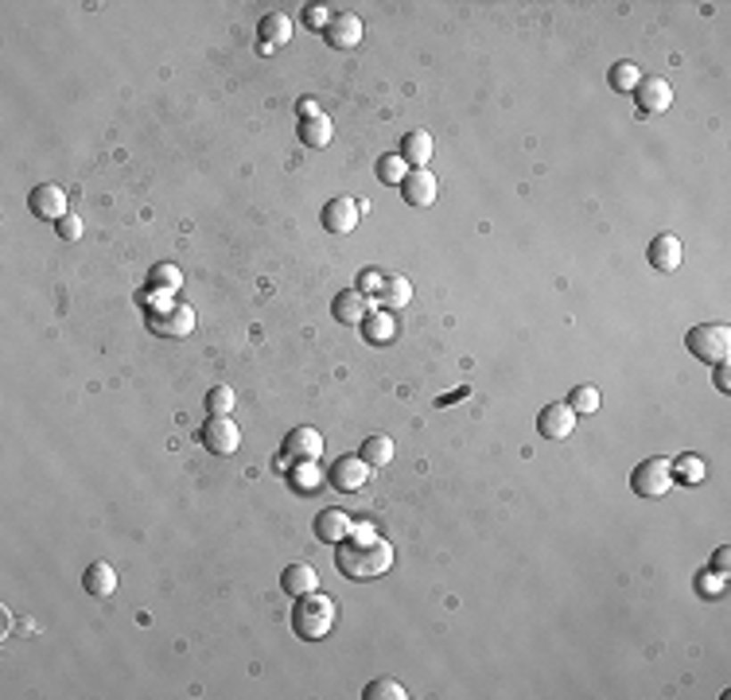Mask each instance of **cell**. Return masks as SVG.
Returning <instances> with one entry per match:
<instances>
[{
  "instance_id": "obj_39",
  "label": "cell",
  "mask_w": 731,
  "mask_h": 700,
  "mask_svg": "<svg viewBox=\"0 0 731 700\" xmlns=\"http://www.w3.org/2000/svg\"><path fill=\"white\" fill-rule=\"evenodd\" d=\"M727 564H731V553H727V548H716V556H712V568H716L719 576H724V572H727Z\"/></svg>"
},
{
  "instance_id": "obj_13",
  "label": "cell",
  "mask_w": 731,
  "mask_h": 700,
  "mask_svg": "<svg viewBox=\"0 0 731 700\" xmlns=\"http://www.w3.org/2000/svg\"><path fill=\"white\" fill-rule=\"evenodd\" d=\"M319 451H324V436H319L316 428H308V424H300V428H292V432L284 436V456L292 463L319 459Z\"/></svg>"
},
{
  "instance_id": "obj_2",
  "label": "cell",
  "mask_w": 731,
  "mask_h": 700,
  "mask_svg": "<svg viewBox=\"0 0 731 700\" xmlns=\"http://www.w3.org/2000/svg\"><path fill=\"white\" fill-rule=\"evenodd\" d=\"M335 615H339L335 599L319 596V591H308V596H300L296 607H292V630L308 642H319L335 630Z\"/></svg>"
},
{
  "instance_id": "obj_37",
  "label": "cell",
  "mask_w": 731,
  "mask_h": 700,
  "mask_svg": "<svg viewBox=\"0 0 731 700\" xmlns=\"http://www.w3.org/2000/svg\"><path fill=\"white\" fill-rule=\"evenodd\" d=\"M362 288H366V292H378V288H385V276L378 273V268H362V273H358V292H362Z\"/></svg>"
},
{
  "instance_id": "obj_10",
  "label": "cell",
  "mask_w": 731,
  "mask_h": 700,
  "mask_svg": "<svg viewBox=\"0 0 731 700\" xmlns=\"http://www.w3.org/2000/svg\"><path fill=\"white\" fill-rule=\"evenodd\" d=\"M576 428V413L568 408V401H553L541 408V416H537V432H541L545 440H568Z\"/></svg>"
},
{
  "instance_id": "obj_34",
  "label": "cell",
  "mask_w": 731,
  "mask_h": 700,
  "mask_svg": "<svg viewBox=\"0 0 731 700\" xmlns=\"http://www.w3.org/2000/svg\"><path fill=\"white\" fill-rule=\"evenodd\" d=\"M331 20H335V8H327V4H308L304 8V24L316 28V31H324Z\"/></svg>"
},
{
  "instance_id": "obj_17",
  "label": "cell",
  "mask_w": 731,
  "mask_h": 700,
  "mask_svg": "<svg viewBox=\"0 0 731 700\" xmlns=\"http://www.w3.org/2000/svg\"><path fill=\"white\" fill-rule=\"evenodd\" d=\"M82 588H86V596H94V599H110L117 591V568L105 564V560L90 564L86 568V576H82Z\"/></svg>"
},
{
  "instance_id": "obj_24",
  "label": "cell",
  "mask_w": 731,
  "mask_h": 700,
  "mask_svg": "<svg viewBox=\"0 0 731 700\" xmlns=\"http://www.w3.org/2000/svg\"><path fill=\"white\" fill-rule=\"evenodd\" d=\"M669 471H673L677 482H685V487H696V482H704V475H708V467H704L701 456H677L669 463Z\"/></svg>"
},
{
  "instance_id": "obj_22",
  "label": "cell",
  "mask_w": 731,
  "mask_h": 700,
  "mask_svg": "<svg viewBox=\"0 0 731 700\" xmlns=\"http://www.w3.org/2000/svg\"><path fill=\"white\" fill-rule=\"evenodd\" d=\"M362 335H366V342H374V347H385V342L397 335V319L390 311H370V316L362 319Z\"/></svg>"
},
{
  "instance_id": "obj_28",
  "label": "cell",
  "mask_w": 731,
  "mask_h": 700,
  "mask_svg": "<svg viewBox=\"0 0 731 700\" xmlns=\"http://www.w3.org/2000/svg\"><path fill=\"white\" fill-rule=\"evenodd\" d=\"M366 700H405V685L401 681H393V677H378V681H370L366 685Z\"/></svg>"
},
{
  "instance_id": "obj_31",
  "label": "cell",
  "mask_w": 731,
  "mask_h": 700,
  "mask_svg": "<svg viewBox=\"0 0 731 700\" xmlns=\"http://www.w3.org/2000/svg\"><path fill=\"white\" fill-rule=\"evenodd\" d=\"M179 284H183V276H179V268H171V265H156L152 273H148V288H156V292H176Z\"/></svg>"
},
{
  "instance_id": "obj_25",
  "label": "cell",
  "mask_w": 731,
  "mask_h": 700,
  "mask_svg": "<svg viewBox=\"0 0 731 700\" xmlns=\"http://www.w3.org/2000/svg\"><path fill=\"white\" fill-rule=\"evenodd\" d=\"M358 456L370 463V467H390L393 463V440L390 436H366V444Z\"/></svg>"
},
{
  "instance_id": "obj_29",
  "label": "cell",
  "mask_w": 731,
  "mask_h": 700,
  "mask_svg": "<svg viewBox=\"0 0 731 700\" xmlns=\"http://www.w3.org/2000/svg\"><path fill=\"white\" fill-rule=\"evenodd\" d=\"M324 482L327 479H319V471H316V459H304V463H296V467H292V487L296 490H319V487H324Z\"/></svg>"
},
{
  "instance_id": "obj_30",
  "label": "cell",
  "mask_w": 731,
  "mask_h": 700,
  "mask_svg": "<svg viewBox=\"0 0 731 700\" xmlns=\"http://www.w3.org/2000/svg\"><path fill=\"white\" fill-rule=\"evenodd\" d=\"M408 300H413V284H408L405 276L385 280V292H382V304H385V308H405Z\"/></svg>"
},
{
  "instance_id": "obj_27",
  "label": "cell",
  "mask_w": 731,
  "mask_h": 700,
  "mask_svg": "<svg viewBox=\"0 0 731 700\" xmlns=\"http://www.w3.org/2000/svg\"><path fill=\"white\" fill-rule=\"evenodd\" d=\"M568 408H572L576 416L579 413H584V416L599 413V390H595V385H576V390L568 393Z\"/></svg>"
},
{
  "instance_id": "obj_26",
  "label": "cell",
  "mask_w": 731,
  "mask_h": 700,
  "mask_svg": "<svg viewBox=\"0 0 731 700\" xmlns=\"http://www.w3.org/2000/svg\"><path fill=\"white\" fill-rule=\"evenodd\" d=\"M374 171H378V179L385 183V187H401L405 176H408V171H413V168H408V164H405V160L397 156V152H385V156L378 160V164H374Z\"/></svg>"
},
{
  "instance_id": "obj_32",
  "label": "cell",
  "mask_w": 731,
  "mask_h": 700,
  "mask_svg": "<svg viewBox=\"0 0 731 700\" xmlns=\"http://www.w3.org/2000/svg\"><path fill=\"white\" fill-rule=\"evenodd\" d=\"M234 408V390L230 385H214V390L207 393V413L210 416H226Z\"/></svg>"
},
{
  "instance_id": "obj_3",
  "label": "cell",
  "mask_w": 731,
  "mask_h": 700,
  "mask_svg": "<svg viewBox=\"0 0 731 700\" xmlns=\"http://www.w3.org/2000/svg\"><path fill=\"white\" fill-rule=\"evenodd\" d=\"M685 347H689L693 358L701 362H724L727 350H731V331L724 327V323H701V327L689 331V339H685Z\"/></svg>"
},
{
  "instance_id": "obj_15",
  "label": "cell",
  "mask_w": 731,
  "mask_h": 700,
  "mask_svg": "<svg viewBox=\"0 0 731 700\" xmlns=\"http://www.w3.org/2000/svg\"><path fill=\"white\" fill-rule=\"evenodd\" d=\"M281 588H284V596H308V591H316L319 588V576H316V568L308 564V560H296V564H288L284 572H281Z\"/></svg>"
},
{
  "instance_id": "obj_36",
  "label": "cell",
  "mask_w": 731,
  "mask_h": 700,
  "mask_svg": "<svg viewBox=\"0 0 731 700\" xmlns=\"http://www.w3.org/2000/svg\"><path fill=\"white\" fill-rule=\"evenodd\" d=\"M696 591H701V596H724V580H719V572L716 576L701 572L696 576Z\"/></svg>"
},
{
  "instance_id": "obj_21",
  "label": "cell",
  "mask_w": 731,
  "mask_h": 700,
  "mask_svg": "<svg viewBox=\"0 0 731 700\" xmlns=\"http://www.w3.org/2000/svg\"><path fill=\"white\" fill-rule=\"evenodd\" d=\"M257 36L265 39V47H284L292 39V20L284 12H265L261 24H257Z\"/></svg>"
},
{
  "instance_id": "obj_8",
  "label": "cell",
  "mask_w": 731,
  "mask_h": 700,
  "mask_svg": "<svg viewBox=\"0 0 731 700\" xmlns=\"http://www.w3.org/2000/svg\"><path fill=\"white\" fill-rule=\"evenodd\" d=\"M28 207L43 222H62L67 218V191L55 187V183H39V187H31Z\"/></svg>"
},
{
  "instance_id": "obj_4",
  "label": "cell",
  "mask_w": 731,
  "mask_h": 700,
  "mask_svg": "<svg viewBox=\"0 0 731 700\" xmlns=\"http://www.w3.org/2000/svg\"><path fill=\"white\" fill-rule=\"evenodd\" d=\"M630 487H634V494H638V498H665V494L673 490L669 459H661V456L642 459L638 467H634V475H630Z\"/></svg>"
},
{
  "instance_id": "obj_9",
  "label": "cell",
  "mask_w": 731,
  "mask_h": 700,
  "mask_svg": "<svg viewBox=\"0 0 731 700\" xmlns=\"http://www.w3.org/2000/svg\"><path fill=\"white\" fill-rule=\"evenodd\" d=\"M634 98H638L642 113H665L673 105V86L658 74H642L638 86H634Z\"/></svg>"
},
{
  "instance_id": "obj_1",
  "label": "cell",
  "mask_w": 731,
  "mask_h": 700,
  "mask_svg": "<svg viewBox=\"0 0 731 700\" xmlns=\"http://www.w3.org/2000/svg\"><path fill=\"white\" fill-rule=\"evenodd\" d=\"M335 568L347 580H378L393 568V545L378 530L347 533L335 545Z\"/></svg>"
},
{
  "instance_id": "obj_19",
  "label": "cell",
  "mask_w": 731,
  "mask_h": 700,
  "mask_svg": "<svg viewBox=\"0 0 731 700\" xmlns=\"http://www.w3.org/2000/svg\"><path fill=\"white\" fill-rule=\"evenodd\" d=\"M331 311H335L339 323H362L366 316H370V300H366V292H358V288H347V292L335 296Z\"/></svg>"
},
{
  "instance_id": "obj_11",
  "label": "cell",
  "mask_w": 731,
  "mask_h": 700,
  "mask_svg": "<svg viewBox=\"0 0 731 700\" xmlns=\"http://www.w3.org/2000/svg\"><path fill=\"white\" fill-rule=\"evenodd\" d=\"M401 199L408 207H432L436 202V176L428 168H413L401 183Z\"/></svg>"
},
{
  "instance_id": "obj_14",
  "label": "cell",
  "mask_w": 731,
  "mask_h": 700,
  "mask_svg": "<svg viewBox=\"0 0 731 700\" xmlns=\"http://www.w3.org/2000/svg\"><path fill=\"white\" fill-rule=\"evenodd\" d=\"M646 261L658 273H677L681 268V242H677V234H658L646 250Z\"/></svg>"
},
{
  "instance_id": "obj_16",
  "label": "cell",
  "mask_w": 731,
  "mask_h": 700,
  "mask_svg": "<svg viewBox=\"0 0 731 700\" xmlns=\"http://www.w3.org/2000/svg\"><path fill=\"white\" fill-rule=\"evenodd\" d=\"M324 36H327V43L331 47H354V43L362 39V20L354 16V12H335V20L324 28Z\"/></svg>"
},
{
  "instance_id": "obj_23",
  "label": "cell",
  "mask_w": 731,
  "mask_h": 700,
  "mask_svg": "<svg viewBox=\"0 0 731 700\" xmlns=\"http://www.w3.org/2000/svg\"><path fill=\"white\" fill-rule=\"evenodd\" d=\"M300 140H304L308 148H327V144H331V121H327L324 113L300 117Z\"/></svg>"
},
{
  "instance_id": "obj_20",
  "label": "cell",
  "mask_w": 731,
  "mask_h": 700,
  "mask_svg": "<svg viewBox=\"0 0 731 700\" xmlns=\"http://www.w3.org/2000/svg\"><path fill=\"white\" fill-rule=\"evenodd\" d=\"M405 160L408 168H428V160H432V136L428 133H405V140H401V152H397Z\"/></svg>"
},
{
  "instance_id": "obj_6",
  "label": "cell",
  "mask_w": 731,
  "mask_h": 700,
  "mask_svg": "<svg viewBox=\"0 0 731 700\" xmlns=\"http://www.w3.org/2000/svg\"><path fill=\"white\" fill-rule=\"evenodd\" d=\"M327 482L335 490H342V494L362 490L366 482H370V463H366L362 456H339L335 463H331V471H327Z\"/></svg>"
},
{
  "instance_id": "obj_35",
  "label": "cell",
  "mask_w": 731,
  "mask_h": 700,
  "mask_svg": "<svg viewBox=\"0 0 731 700\" xmlns=\"http://www.w3.org/2000/svg\"><path fill=\"white\" fill-rule=\"evenodd\" d=\"M55 230H59L62 242H78V238H82V222L74 218V214H67L62 222H55Z\"/></svg>"
},
{
  "instance_id": "obj_7",
  "label": "cell",
  "mask_w": 731,
  "mask_h": 700,
  "mask_svg": "<svg viewBox=\"0 0 731 700\" xmlns=\"http://www.w3.org/2000/svg\"><path fill=\"white\" fill-rule=\"evenodd\" d=\"M148 327L164 339H183L195 331V311L187 304H168L164 311H152V316H148Z\"/></svg>"
},
{
  "instance_id": "obj_18",
  "label": "cell",
  "mask_w": 731,
  "mask_h": 700,
  "mask_svg": "<svg viewBox=\"0 0 731 700\" xmlns=\"http://www.w3.org/2000/svg\"><path fill=\"white\" fill-rule=\"evenodd\" d=\"M311 533H316V541H324V545H339L342 537L350 533V522H347V514H339V510H319Z\"/></svg>"
},
{
  "instance_id": "obj_12",
  "label": "cell",
  "mask_w": 731,
  "mask_h": 700,
  "mask_svg": "<svg viewBox=\"0 0 731 700\" xmlns=\"http://www.w3.org/2000/svg\"><path fill=\"white\" fill-rule=\"evenodd\" d=\"M358 214H362V207L354 202L350 195H335L324 207V230H331V234H350L354 226H358Z\"/></svg>"
},
{
  "instance_id": "obj_38",
  "label": "cell",
  "mask_w": 731,
  "mask_h": 700,
  "mask_svg": "<svg viewBox=\"0 0 731 700\" xmlns=\"http://www.w3.org/2000/svg\"><path fill=\"white\" fill-rule=\"evenodd\" d=\"M716 390H719V393H727V390H731V374H727V358H724V362H716Z\"/></svg>"
},
{
  "instance_id": "obj_40",
  "label": "cell",
  "mask_w": 731,
  "mask_h": 700,
  "mask_svg": "<svg viewBox=\"0 0 731 700\" xmlns=\"http://www.w3.org/2000/svg\"><path fill=\"white\" fill-rule=\"evenodd\" d=\"M296 110H300V117H316V113H319V110H316V102H311V98H304V102L296 105Z\"/></svg>"
},
{
  "instance_id": "obj_5",
  "label": "cell",
  "mask_w": 731,
  "mask_h": 700,
  "mask_svg": "<svg viewBox=\"0 0 731 700\" xmlns=\"http://www.w3.org/2000/svg\"><path fill=\"white\" fill-rule=\"evenodd\" d=\"M199 444L214 451V456H234L242 444V428L230 416H207L199 428Z\"/></svg>"
},
{
  "instance_id": "obj_33",
  "label": "cell",
  "mask_w": 731,
  "mask_h": 700,
  "mask_svg": "<svg viewBox=\"0 0 731 700\" xmlns=\"http://www.w3.org/2000/svg\"><path fill=\"white\" fill-rule=\"evenodd\" d=\"M638 78H642V70L634 67V62H615V70H611V86H615V90H634Z\"/></svg>"
}]
</instances>
